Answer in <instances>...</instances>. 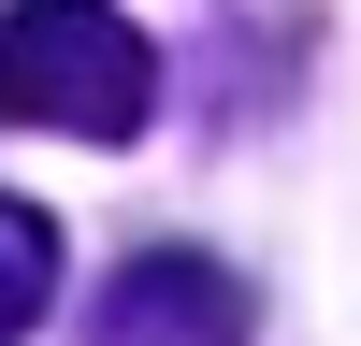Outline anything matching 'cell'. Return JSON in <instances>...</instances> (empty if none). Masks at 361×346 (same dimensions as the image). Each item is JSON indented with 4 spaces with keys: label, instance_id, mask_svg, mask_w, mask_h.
Here are the masks:
<instances>
[{
    "label": "cell",
    "instance_id": "6da1fadb",
    "mask_svg": "<svg viewBox=\"0 0 361 346\" xmlns=\"http://www.w3.org/2000/svg\"><path fill=\"white\" fill-rule=\"evenodd\" d=\"M0 115L73 144H145L159 115V44L116 0H15L0 15Z\"/></svg>",
    "mask_w": 361,
    "mask_h": 346
},
{
    "label": "cell",
    "instance_id": "7a4b0ae2",
    "mask_svg": "<svg viewBox=\"0 0 361 346\" xmlns=\"http://www.w3.org/2000/svg\"><path fill=\"white\" fill-rule=\"evenodd\" d=\"M246 332H260V288L231 274V260L145 245V260H116V274H102V303H87L73 346H246Z\"/></svg>",
    "mask_w": 361,
    "mask_h": 346
},
{
    "label": "cell",
    "instance_id": "3957f363",
    "mask_svg": "<svg viewBox=\"0 0 361 346\" xmlns=\"http://www.w3.org/2000/svg\"><path fill=\"white\" fill-rule=\"evenodd\" d=\"M44 303H58V217L0 188V346L44 332Z\"/></svg>",
    "mask_w": 361,
    "mask_h": 346
}]
</instances>
